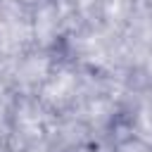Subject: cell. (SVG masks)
Returning a JSON list of instances; mask_svg holds the SVG:
<instances>
[{"instance_id": "6da1fadb", "label": "cell", "mask_w": 152, "mask_h": 152, "mask_svg": "<svg viewBox=\"0 0 152 152\" xmlns=\"http://www.w3.org/2000/svg\"><path fill=\"white\" fill-rule=\"evenodd\" d=\"M109 152H152V142H147L140 135H126Z\"/></svg>"}]
</instances>
